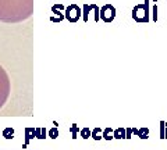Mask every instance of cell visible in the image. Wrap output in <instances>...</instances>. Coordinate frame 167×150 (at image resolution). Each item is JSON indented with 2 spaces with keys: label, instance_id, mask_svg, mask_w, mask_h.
<instances>
[{
  "label": "cell",
  "instance_id": "1",
  "mask_svg": "<svg viewBox=\"0 0 167 150\" xmlns=\"http://www.w3.org/2000/svg\"><path fill=\"white\" fill-rule=\"evenodd\" d=\"M33 11V0H0V21L7 24L25 21Z\"/></svg>",
  "mask_w": 167,
  "mask_h": 150
},
{
  "label": "cell",
  "instance_id": "2",
  "mask_svg": "<svg viewBox=\"0 0 167 150\" xmlns=\"http://www.w3.org/2000/svg\"><path fill=\"white\" fill-rule=\"evenodd\" d=\"M150 3L149 0H145V3H139L132 8V18L136 22H149L150 21Z\"/></svg>",
  "mask_w": 167,
  "mask_h": 150
},
{
  "label": "cell",
  "instance_id": "3",
  "mask_svg": "<svg viewBox=\"0 0 167 150\" xmlns=\"http://www.w3.org/2000/svg\"><path fill=\"white\" fill-rule=\"evenodd\" d=\"M8 94H10V79L4 68L0 65V108L6 104Z\"/></svg>",
  "mask_w": 167,
  "mask_h": 150
},
{
  "label": "cell",
  "instance_id": "4",
  "mask_svg": "<svg viewBox=\"0 0 167 150\" xmlns=\"http://www.w3.org/2000/svg\"><path fill=\"white\" fill-rule=\"evenodd\" d=\"M82 17V10L79 8V6L72 3V4L67 6L66 13H64V18H67L70 22H78V19Z\"/></svg>",
  "mask_w": 167,
  "mask_h": 150
},
{
  "label": "cell",
  "instance_id": "5",
  "mask_svg": "<svg viewBox=\"0 0 167 150\" xmlns=\"http://www.w3.org/2000/svg\"><path fill=\"white\" fill-rule=\"evenodd\" d=\"M116 7L111 4H105L102 8L99 10V18L102 19L103 22H111L114 21V18H116Z\"/></svg>",
  "mask_w": 167,
  "mask_h": 150
},
{
  "label": "cell",
  "instance_id": "6",
  "mask_svg": "<svg viewBox=\"0 0 167 150\" xmlns=\"http://www.w3.org/2000/svg\"><path fill=\"white\" fill-rule=\"evenodd\" d=\"M61 10H66V7H64L63 4H60V3H58V4H54L52 7V11H53V14H56V15L57 17H52V21H56V22H60V21H63L64 19V15L63 14H61Z\"/></svg>",
  "mask_w": 167,
  "mask_h": 150
},
{
  "label": "cell",
  "instance_id": "7",
  "mask_svg": "<svg viewBox=\"0 0 167 150\" xmlns=\"http://www.w3.org/2000/svg\"><path fill=\"white\" fill-rule=\"evenodd\" d=\"M25 142H24V144H22V149H27V146L29 144V142L32 140L33 138H35V128H32V127H28V128H25Z\"/></svg>",
  "mask_w": 167,
  "mask_h": 150
},
{
  "label": "cell",
  "instance_id": "8",
  "mask_svg": "<svg viewBox=\"0 0 167 150\" xmlns=\"http://www.w3.org/2000/svg\"><path fill=\"white\" fill-rule=\"evenodd\" d=\"M113 138L114 139H125V128L120 127L113 129Z\"/></svg>",
  "mask_w": 167,
  "mask_h": 150
},
{
  "label": "cell",
  "instance_id": "9",
  "mask_svg": "<svg viewBox=\"0 0 167 150\" xmlns=\"http://www.w3.org/2000/svg\"><path fill=\"white\" fill-rule=\"evenodd\" d=\"M35 138L43 140L45 138H47V131L45 128H35Z\"/></svg>",
  "mask_w": 167,
  "mask_h": 150
},
{
  "label": "cell",
  "instance_id": "10",
  "mask_svg": "<svg viewBox=\"0 0 167 150\" xmlns=\"http://www.w3.org/2000/svg\"><path fill=\"white\" fill-rule=\"evenodd\" d=\"M136 136H138L139 139H148L149 138V128H138V132H136Z\"/></svg>",
  "mask_w": 167,
  "mask_h": 150
},
{
  "label": "cell",
  "instance_id": "11",
  "mask_svg": "<svg viewBox=\"0 0 167 150\" xmlns=\"http://www.w3.org/2000/svg\"><path fill=\"white\" fill-rule=\"evenodd\" d=\"M95 3H92V4H85L84 6V10H82V18H84V21H88V14H89V11L92 10V8L95 7Z\"/></svg>",
  "mask_w": 167,
  "mask_h": 150
},
{
  "label": "cell",
  "instance_id": "12",
  "mask_svg": "<svg viewBox=\"0 0 167 150\" xmlns=\"http://www.w3.org/2000/svg\"><path fill=\"white\" fill-rule=\"evenodd\" d=\"M102 139H106V140H111L113 138V129L111 128H105L102 129Z\"/></svg>",
  "mask_w": 167,
  "mask_h": 150
},
{
  "label": "cell",
  "instance_id": "13",
  "mask_svg": "<svg viewBox=\"0 0 167 150\" xmlns=\"http://www.w3.org/2000/svg\"><path fill=\"white\" fill-rule=\"evenodd\" d=\"M91 138L95 140H100L102 139V129L100 128H93L91 129Z\"/></svg>",
  "mask_w": 167,
  "mask_h": 150
},
{
  "label": "cell",
  "instance_id": "14",
  "mask_svg": "<svg viewBox=\"0 0 167 150\" xmlns=\"http://www.w3.org/2000/svg\"><path fill=\"white\" fill-rule=\"evenodd\" d=\"M2 133H3V138H4V139H13V136H14V128H11V127L4 128Z\"/></svg>",
  "mask_w": 167,
  "mask_h": 150
},
{
  "label": "cell",
  "instance_id": "15",
  "mask_svg": "<svg viewBox=\"0 0 167 150\" xmlns=\"http://www.w3.org/2000/svg\"><path fill=\"white\" fill-rule=\"evenodd\" d=\"M47 136H49V138H52V139H57L58 138V129H57V127L50 128V129L47 131Z\"/></svg>",
  "mask_w": 167,
  "mask_h": 150
},
{
  "label": "cell",
  "instance_id": "16",
  "mask_svg": "<svg viewBox=\"0 0 167 150\" xmlns=\"http://www.w3.org/2000/svg\"><path fill=\"white\" fill-rule=\"evenodd\" d=\"M70 132H71V138L77 139L78 138V132H79V128H78L77 124H72L71 128H70Z\"/></svg>",
  "mask_w": 167,
  "mask_h": 150
},
{
  "label": "cell",
  "instance_id": "17",
  "mask_svg": "<svg viewBox=\"0 0 167 150\" xmlns=\"http://www.w3.org/2000/svg\"><path fill=\"white\" fill-rule=\"evenodd\" d=\"M79 136L82 139H89L91 138V129H89V128H82V129H79Z\"/></svg>",
  "mask_w": 167,
  "mask_h": 150
},
{
  "label": "cell",
  "instance_id": "18",
  "mask_svg": "<svg viewBox=\"0 0 167 150\" xmlns=\"http://www.w3.org/2000/svg\"><path fill=\"white\" fill-rule=\"evenodd\" d=\"M157 18H159V17H157V4L155 3L153 7H152V19L156 22V21H157Z\"/></svg>",
  "mask_w": 167,
  "mask_h": 150
},
{
  "label": "cell",
  "instance_id": "19",
  "mask_svg": "<svg viewBox=\"0 0 167 150\" xmlns=\"http://www.w3.org/2000/svg\"><path fill=\"white\" fill-rule=\"evenodd\" d=\"M132 138V128H127L125 129V139H131Z\"/></svg>",
  "mask_w": 167,
  "mask_h": 150
},
{
  "label": "cell",
  "instance_id": "20",
  "mask_svg": "<svg viewBox=\"0 0 167 150\" xmlns=\"http://www.w3.org/2000/svg\"><path fill=\"white\" fill-rule=\"evenodd\" d=\"M164 121H160V139H164Z\"/></svg>",
  "mask_w": 167,
  "mask_h": 150
},
{
  "label": "cell",
  "instance_id": "21",
  "mask_svg": "<svg viewBox=\"0 0 167 150\" xmlns=\"http://www.w3.org/2000/svg\"><path fill=\"white\" fill-rule=\"evenodd\" d=\"M136 132H138V128L132 127V135H136Z\"/></svg>",
  "mask_w": 167,
  "mask_h": 150
},
{
  "label": "cell",
  "instance_id": "22",
  "mask_svg": "<svg viewBox=\"0 0 167 150\" xmlns=\"http://www.w3.org/2000/svg\"><path fill=\"white\" fill-rule=\"evenodd\" d=\"M164 139H167V125H164Z\"/></svg>",
  "mask_w": 167,
  "mask_h": 150
},
{
  "label": "cell",
  "instance_id": "23",
  "mask_svg": "<svg viewBox=\"0 0 167 150\" xmlns=\"http://www.w3.org/2000/svg\"><path fill=\"white\" fill-rule=\"evenodd\" d=\"M22 150H27V149H22Z\"/></svg>",
  "mask_w": 167,
  "mask_h": 150
}]
</instances>
